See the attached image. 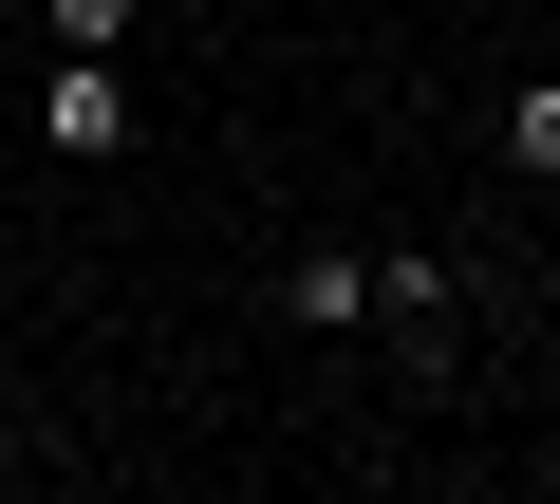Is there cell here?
Returning a JSON list of instances; mask_svg holds the SVG:
<instances>
[{"mask_svg": "<svg viewBox=\"0 0 560 504\" xmlns=\"http://www.w3.org/2000/svg\"><path fill=\"white\" fill-rule=\"evenodd\" d=\"M38 131H57V150H131V75H113V57H57Z\"/></svg>", "mask_w": 560, "mask_h": 504, "instance_id": "1", "label": "cell"}, {"mask_svg": "<svg viewBox=\"0 0 560 504\" xmlns=\"http://www.w3.org/2000/svg\"><path fill=\"white\" fill-rule=\"evenodd\" d=\"M57 20V57H131V0H38Z\"/></svg>", "mask_w": 560, "mask_h": 504, "instance_id": "4", "label": "cell"}, {"mask_svg": "<svg viewBox=\"0 0 560 504\" xmlns=\"http://www.w3.org/2000/svg\"><path fill=\"white\" fill-rule=\"evenodd\" d=\"M280 318H300V337H355V318H374V262H337V243H300V281H280Z\"/></svg>", "mask_w": 560, "mask_h": 504, "instance_id": "2", "label": "cell"}, {"mask_svg": "<svg viewBox=\"0 0 560 504\" xmlns=\"http://www.w3.org/2000/svg\"><path fill=\"white\" fill-rule=\"evenodd\" d=\"M374 318H411V337L448 355V262H430V243H393V262H374Z\"/></svg>", "mask_w": 560, "mask_h": 504, "instance_id": "3", "label": "cell"}]
</instances>
